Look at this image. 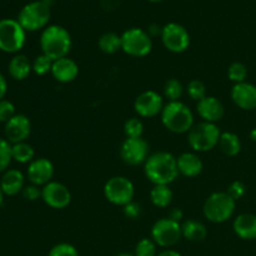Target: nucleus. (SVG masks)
<instances>
[{"label":"nucleus","instance_id":"f257e3e1","mask_svg":"<svg viewBox=\"0 0 256 256\" xmlns=\"http://www.w3.org/2000/svg\"><path fill=\"white\" fill-rule=\"evenodd\" d=\"M144 172L154 185H170L179 176L176 158L168 152H154L145 162Z\"/></svg>","mask_w":256,"mask_h":256},{"label":"nucleus","instance_id":"f03ea898","mask_svg":"<svg viewBox=\"0 0 256 256\" xmlns=\"http://www.w3.org/2000/svg\"><path fill=\"white\" fill-rule=\"evenodd\" d=\"M72 39L70 32L60 25H49L40 35V49L42 54L52 60L68 56L72 50Z\"/></svg>","mask_w":256,"mask_h":256},{"label":"nucleus","instance_id":"7ed1b4c3","mask_svg":"<svg viewBox=\"0 0 256 256\" xmlns=\"http://www.w3.org/2000/svg\"><path fill=\"white\" fill-rule=\"evenodd\" d=\"M160 118L162 125L174 134H188L194 126V114L192 109L180 100L165 104Z\"/></svg>","mask_w":256,"mask_h":256},{"label":"nucleus","instance_id":"20e7f679","mask_svg":"<svg viewBox=\"0 0 256 256\" xmlns=\"http://www.w3.org/2000/svg\"><path fill=\"white\" fill-rule=\"evenodd\" d=\"M236 208V200L226 192H216L206 198L202 206L205 219L214 224H222L232 219Z\"/></svg>","mask_w":256,"mask_h":256},{"label":"nucleus","instance_id":"39448f33","mask_svg":"<svg viewBox=\"0 0 256 256\" xmlns=\"http://www.w3.org/2000/svg\"><path fill=\"white\" fill-rule=\"evenodd\" d=\"M222 132L216 124L202 122L188 132V144L195 152H206L219 145Z\"/></svg>","mask_w":256,"mask_h":256},{"label":"nucleus","instance_id":"423d86ee","mask_svg":"<svg viewBox=\"0 0 256 256\" xmlns=\"http://www.w3.org/2000/svg\"><path fill=\"white\" fill-rule=\"evenodd\" d=\"M52 18L50 6L42 0L29 2L19 12L18 22L25 32H38L48 26Z\"/></svg>","mask_w":256,"mask_h":256},{"label":"nucleus","instance_id":"0eeeda50","mask_svg":"<svg viewBox=\"0 0 256 256\" xmlns=\"http://www.w3.org/2000/svg\"><path fill=\"white\" fill-rule=\"evenodd\" d=\"M122 50L132 58H144L152 50L149 32L140 28H130L122 34Z\"/></svg>","mask_w":256,"mask_h":256},{"label":"nucleus","instance_id":"6e6552de","mask_svg":"<svg viewBox=\"0 0 256 256\" xmlns=\"http://www.w3.org/2000/svg\"><path fill=\"white\" fill-rule=\"evenodd\" d=\"M18 20H0V50L8 54L20 52L25 44L26 34Z\"/></svg>","mask_w":256,"mask_h":256},{"label":"nucleus","instance_id":"1a4fd4ad","mask_svg":"<svg viewBox=\"0 0 256 256\" xmlns=\"http://www.w3.org/2000/svg\"><path fill=\"white\" fill-rule=\"evenodd\" d=\"M104 196L110 204L116 206H125L134 202L135 186L130 179L125 176H112L105 182Z\"/></svg>","mask_w":256,"mask_h":256},{"label":"nucleus","instance_id":"9d476101","mask_svg":"<svg viewBox=\"0 0 256 256\" xmlns=\"http://www.w3.org/2000/svg\"><path fill=\"white\" fill-rule=\"evenodd\" d=\"M182 238V224L170 218L159 219L152 228V239L160 248L169 249L176 245Z\"/></svg>","mask_w":256,"mask_h":256},{"label":"nucleus","instance_id":"9b49d317","mask_svg":"<svg viewBox=\"0 0 256 256\" xmlns=\"http://www.w3.org/2000/svg\"><path fill=\"white\" fill-rule=\"evenodd\" d=\"M162 42L165 49L174 54L185 52L190 46V34L182 24L178 22H168L162 26Z\"/></svg>","mask_w":256,"mask_h":256},{"label":"nucleus","instance_id":"f8f14e48","mask_svg":"<svg viewBox=\"0 0 256 256\" xmlns=\"http://www.w3.org/2000/svg\"><path fill=\"white\" fill-rule=\"evenodd\" d=\"M149 144L142 138H126L120 145V158L130 166L145 164L149 158Z\"/></svg>","mask_w":256,"mask_h":256},{"label":"nucleus","instance_id":"ddd939ff","mask_svg":"<svg viewBox=\"0 0 256 256\" xmlns=\"http://www.w3.org/2000/svg\"><path fill=\"white\" fill-rule=\"evenodd\" d=\"M42 199L52 209L62 210L69 206L72 202V192L66 185L52 180L42 186Z\"/></svg>","mask_w":256,"mask_h":256},{"label":"nucleus","instance_id":"4468645a","mask_svg":"<svg viewBox=\"0 0 256 256\" xmlns=\"http://www.w3.org/2000/svg\"><path fill=\"white\" fill-rule=\"evenodd\" d=\"M164 109V99L155 90H145L136 96L134 110L140 118H154L162 114Z\"/></svg>","mask_w":256,"mask_h":256},{"label":"nucleus","instance_id":"2eb2a0df","mask_svg":"<svg viewBox=\"0 0 256 256\" xmlns=\"http://www.w3.org/2000/svg\"><path fill=\"white\" fill-rule=\"evenodd\" d=\"M5 138L10 144L22 142L30 136L32 132V122L26 115L16 114L8 122H5Z\"/></svg>","mask_w":256,"mask_h":256},{"label":"nucleus","instance_id":"dca6fc26","mask_svg":"<svg viewBox=\"0 0 256 256\" xmlns=\"http://www.w3.org/2000/svg\"><path fill=\"white\" fill-rule=\"evenodd\" d=\"M26 176L32 185L44 186L48 182H52L54 165L46 158H38L32 160L28 166Z\"/></svg>","mask_w":256,"mask_h":256},{"label":"nucleus","instance_id":"f3484780","mask_svg":"<svg viewBox=\"0 0 256 256\" xmlns=\"http://www.w3.org/2000/svg\"><path fill=\"white\" fill-rule=\"evenodd\" d=\"M232 102L242 110L256 109V86L252 82L234 84L230 92Z\"/></svg>","mask_w":256,"mask_h":256},{"label":"nucleus","instance_id":"a211bd4d","mask_svg":"<svg viewBox=\"0 0 256 256\" xmlns=\"http://www.w3.org/2000/svg\"><path fill=\"white\" fill-rule=\"evenodd\" d=\"M196 112L199 116L202 118V122L216 124L224 116L225 109L222 102L218 98L208 95L204 99L198 102Z\"/></svg>","mask_w":256,"mask_h":256},{"label":"nucleus","instance_id":"6ab92c4d","mask_svg":"<svg viewBox=\"0 0 256 256\" xmlns=\"http://www.w3.org/2000/svg\"><path fill=\"white\" fill-rule=\"evenodd\" d=\"M55 80L62 84L74 82L79 75V65L75 60L70 59L69 56L62 58V59L54 60L52 68V72Z\"/></svg>","mask_w":256,"mask_h":256},{"label":"nucleus","instance_id":"aec40b11","mask_svg":"<svg viewBox=\"0 0 256 256\" xmlns=\"http://www.w3.org/2000/svg\"><path fill=\"white\" fill-rule=\"evenodd\" d=\"M176 164L179 174L185 178H196L202 174V159L195 152H182L176 158Z\"/></svg>","mask_w":256,"mask_h":256},{"label":"nucleus","instance_id":"412c9836","mask_svg":"<svg viewBox=\"0 0 256 256\" xmlns=\"http://www.w3.org/2000/svg\"><path fill=\"white\" fill-rule=\"evenodd\" d=\"M25 178L20 170L9 169L4 172L2 179H0V188H2L4 195L8 196H14L24 189Z\"/></svg>","mask_w":256,"mask_h":256},{"label":"nucleus","instance_id":"4be33fe9","mask_svg":"<svg viewBox=\"0 0 256 256\" xmlns=\"http://www.w3.org/2000/svg\"><path fill=\"white\" fill-rule=\"evenodd\" d=\"M232 229L236 236L242 240L256 239V215L240 214L232 222Z\"/></svg>","mask_w":256,"mask_h":256},{"label":"nucleus","instance_id":"5701e85b","mask_svg":"<svg viewBox=\"0 0 256 256\" xmlns=\"http://www.w3.org/2000/svg\"><path fill=\"white\" fill-rule=\"evenodd\" d=\"M9 70L10 76L14 80L22 82L29 78V75L32 72V62H30L29 58L24 54H16L9 62Z\"/></svg>","mask_w":256,"mask_h":256},{"label":"nucleus","instance_id":"b1692460","mask_svg":"<svg viewBox=\"0 0 256 256\" xmlns=\"http://www.w3.org/2000/svg\"><path fill=\"white\" fill-rule=\"evenodd\" d=\"M182 235L189 242H202L208 236V229L202 222L189 219L182 224Z\"/></svg>","mask_w":256,"mask_h":256},{"label":"nucleus","instance_id":"393cba45","mask_svg":"<svg viewBox=\"0 0 256 256\" xmlns=\"http://www.w3.org/2000/svg\"><path fill=\"white\" fill-rule=\"evenodd\" d=\"M219 148L228 156H236L242 152V140L235 132H222L219 139Z\"/></svg>","mask_w":256,"mask_h":256},{"label":"nucleus","instance_id":"a878e982","mask_svg":"<svg viewBox=\"0 0 256 256\" xmlns=\"http://www.w3.org/2000/svg\"><path fill=\"white\" fill-rule=\"evenodd\" d=\"M172 190L169 185H154L150 190V202L154 206L165 209L169 206L172 202Z\"/></svg>","mask_w":256,"mask_h":256},{"label":"nucleus","instance_id":"bb28decb","mask_svg":"<svg viewBox=\"0 0 256 256\" xmlns=\"http://www.w3.org/2000/svg\"><path fill=\"white\" fill-rule=\"evenodd\" d=\"M98 46L104 54H116L119 50H122V35L112 32H104L98 40Z\"/></svg>","mask_w":256,"mask_h":256},{"label":"nucleus","instance_id":"cd10ccee","mask_svg":"<svg viewBox=\"0 0 256 256\" xmlns=\"http://www.w3.org/2000/svg\"><path fill=\"white\" fill-rule=\"evenodd\" d=\"M12 159L15 162H20V164H26V162H32L35 156L34 148L26 142H18V144L12 145Z\"/></svg>","mask_w":256,"mask_h":256},{"label":"nucleus","instance_id":"c85d7f7f","mask_svg":"<svg viewBox=\"0 0 256 256\" xmlns=\"http://www.w3.org/2000/svg\"><path fill=\"white\" fill-rule=\"evenodd\" d=\"M162 90H164V96L169 102H179L182 92H184V86H182V84L179 80L172 78V79H169L165 82L164 89Z\"/></svg>","mask_w":256,"mask_h":256},{"label":"nucleus","instance_id":"c756f323","mask_svg":"<svg viewBox=\"0 0 256 256\" xmlns=\"http://www.w3.org/2000/svg\"><path fill=\"white\" fill-rule=\"evenodd\" d=\"M228 78L234 84H240V82H246L248 68L240 62H232L229 68H228Z\"/></svg>","mask_w":256,"mask_h":256},{"label":"nucleus","instance_id":"7c9ffc66","mask_svg":"<svg viewBox=\"0 0 256 256\" xmlns=\"http://www.w3.org/2000/svg\"><path fill=\"white\" fill-rule=\"evenodd\" d=\"M186 94L189 95L190 99L195 100V102H200L204 99L206 95V86L204 82L199 79H192L188 82L186 85Z\"/></svg>","mask_w":256,"mask_h":256},{"label":"nucleus","instance_id":"2f4dec72","mask_svg":"<svg viewBox=\"0 0 256 256\" xmlns=\"http://www.w3.org/2000/svg\"><path fill=\"white\" fill-rule=\"evenodd\" d=\"M52 62H54V60H52L46 55H38L34 59V62H32V72L36 75H39V76H44V75L52 72Z\"/></svg>","mask_w":256,"mask_h":256},{"label":"nucleus","instance_id":"473e14b6","mask_svg":"<svg viewBox=\"0 0 256 256\" xmlns=\"http://www.w3.org/2000/svg\"><path fill=\"white\" fill-rule=\"evenodd\" d=\"M135 256H156L158 255V245L154 240L149 238H144L140 240L135 246Z\"/></svg>","mask_w":256,"mask_h":256},{"label":"nucleus","instance_id":"72a5a7b5","mask_svg":"<svg viewBox=\"0 0 256 256\" xmlns=\"http://www.w3.org/2000/svg\"><path fill=\"white\" fill-rule=\"evenodd\" d=\"M124 132L126 138H142L144 124L139 118H130L125 122Z\"/></svg>","mask_w":256,"mask_h":256},{"label":"nucleus","instance_id":"f704fd0d","mask_svg":"<svg viewBox=\"0 0 256 256\" xmlns=\"http://www.w3.org/2000/svg\"><path fill=\"white\" fill-rule=\"evenodd\" d=\"M12 160V144L6 139L0 138V172H6Z\"/></svg>","mask_w":256,"mask_h":256},{"label":"nucleus","instance_id":"c9c22d12","mask_svg":"<svg viewBox=\"0 0 256 256\" xmlns=\"http://www.w3.org/2000/svg\"><path fill=\"white\" fill-rule=\"evenodd\" d=\"M48 256H79V252L69 242H60L50 249Z\"/></svg>","mask_w":256,"mask_h":256},{"label":"nucleus","instance_id":"e433bc0d","mask_svg":"<svg viewBox=\"0 0 256 256\" xmlns=\"http://www.w3.org/2000/svg\"><path fill=\"white\" fill-rule=\"evenodd\" d=\"M15 114V106L9 100H0V122H8Z\"/></svg>","mask_w":256,"mask_h":256},{"label":"nucleus","instance_id":"4c0bfd02","mask_svg":"<svg viewBox=\"0 0 256 256\" xmlns=\"http://www.w3.org/2000/svg\"><path fill=\"white\" fill-rule=\"evenodd\" d=\"M226 192L234 200H239L242 199L245 195V192H246V186H245L244 182H240V180H235V182H232V184L229 185Z\"/></svg>","mask_w":256,"mask_h":256},{"label":"nucleus","instance_id":"58836bf2","mask_svg":"<svg viewBox=\"0 0 256 256\" xmlns=\"http://www.w3.org/2000/svg\"><path fill=\"white\" fill-rule=\"evenodd\" d=\"M22 196L28 200V202H36L39 198H42V189L36 185H28L22 189Z\"/></svg>","mask_w":256,"mask_h":256},{"label":"nucleus","instance_id":"ea45409f","mask_svg":"<svg viewBox=\"0 0 256 256\" xmlns=\"http://www.w3.org/2000/svg\"><path fill=\"white\" fill-rule=\"evenodd\" d=\"M122 208H124V209H122L124 215L128 218V219L135 220L140 216V214H142V208H140L139 204H136V202H129V204L125 205V206Z\"/></svg>","mask_w":256,"mask_h":256},{"label":"nucleus","instance_id":"a19ab883","mask_svg":"<svg viewBox=\"0 0 256 256\" xmlns=\"http://www.w3.org/2000/svg\"><path fill=\"white\" fill-rule=\"evenodd\" d=\"M172 220H174V222H180L182 219H184V212H182V209H179V208H174V209L170 210L169 212V216Z\"/></svg>","mask_w":256,"mask_h":256},{"label":"nucleus","instance_id":"79ce46f5","mask_svg":"<svg viewBox=\"0 0 256 256\" xmlns=\"http://www.w3.org/2000/svg\"><path fill=\"white\" fill-rule=\"evenodd\" d=\"M8 92V82H6V79L4 78V75L0 72V100L4 99L5 94H6Z\"/></svg>","mask_w":256,"mask_h":256},{"label":"nucleus","instance_id":"37998d69","mask_svg":"<svg viewBox=\"0 0 256 256\" xmlns=\"http://www.w3.org/2000/svg\"><path fill=\"white\" fill-rule=\"evenodd\" d=\"M156 256H182L180 254L179 252H175V250H172V249H166L164 250V252H159Z\"/></svg>","mask_w":256,"mask_h":256},{"label":"nucleus","instance_id":"c03bdc74","mask_svg":"<svg viewBox=\"0 0 256 256\" xmlns=\"http://www.w3.org/2000/svg\"><path fill=\"white\" fill-rule=\"evenodd\" d=\"M250 138H252V140H255V142H256V129L252 130V132H250Z\"/></svg>","mask_w":256,"mask_h":256},{"label":"nucleus","instance_id":"a18cd8bd","mask_svg":"<svg viewBox=\"0 0 256 256\" xmlns=\"http://www.w3.org/2000/svg\"><path fill=\"white\" fill-rule=\"evenodd\" d=\"M2 200H4V192H2V188H0V205L2 204Z\"/></svg>","mask_w":256,"mask_h":256},{"label":"nucleus","instance_id":"49530a36","mask_svg":"<svg viewBox=\"0 0 256 256\" xmlns=\"http://www.w3.org/2000/svg\"><path fill=\"white\" fill-rule=\"evenodd\" d=\"M116 256H135L134 254H129V252H122V254H118Z\"/></svg>","mask_w":256,"mask_h":256},{"label":"nucleus","instance_id":"de8ad7c7","mask_svg":"<svg viewBox=\"0 0 256 256\" xmlns=\"http://www.w3.org/2000/svg\"><path fill=\"white\" fill-rule=\"evenodd\" d=\"M150 2H154V4H156V2H162V0H149Z\"/></svg>","mask_w":256,"mask_h":256}]
</instances>
